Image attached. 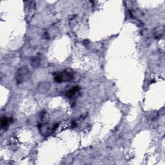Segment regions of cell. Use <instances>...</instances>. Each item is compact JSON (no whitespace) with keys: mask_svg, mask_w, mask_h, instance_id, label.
I'll list each match as a JSON object with an SVG mask.
<instances>
[{"mask_svg":"<svg viewBox=\"0 0 165 165\" xmlns=\"http://www.w3.org/2000/svg\"><path fill=\"white\" fill-rule=\"evenodd\" d=\"M10 123V118L7 117H3L1 120V127L2 128H5Z\"/></svg>","mask_w":165,"mask_h":165,"instance_id":"obj_8","label":"cell"},{"mask_svg":"<svg viewBox=\"0 0 165 165\" xmlns=\"http://www.w3.org/2000/svg\"><path fill=\"white\" fill-rule=\"evenodd\" d=\"M73 72L71 69H66L63 72H56L54 74V78L55 82L58 83L70 81L73 79Z\"/></svg>","mask_w":165,"mask_h":165,"instance_id":"obj_1","label":"cell"},{"mask_svg":"<svg viewBox=\"0 0 165 165\" xmlns=\"http://www.w3.org/2000/svg\"><path fill=\"white\" fill-rule=\"evenodd\" d=\"M41 123L43 124H47L49 121V116L47 112H43L41 115Z\"/></svg>","mask_w":165,"mask_h":165,"instance_id":"obj_7","label":"cell"},{"mask_svg":"<svg viewBox=\"0 0 165 165\" xmlns=\"http://www.w3.org/2000/svg\"><path fill=\"white\" fill-rule=\"evenodd\" d=\"M164 32V27L163 26L158 27L153 30V35L155 38H161Z\"/></svg>","mask_w":165,"mask_h":165,"instance_id":"obj_4","label":"cell"},{"mask_svg":"<svg viewBox=\"0 0 165 165\" xmlns=\"http://www.w3.org/2000/svg\"><path fill=\"white\" fill-rule=\"evenodd\" d=\"M50 83L48 81L41 82L38 86V90L40 93L45 94L48 92L50 88Z\"/></svg>","mask_w":165,"mask_h":165,"instance_id":"obj_3","label":"cell"},{"mask_svg":"<svg viewBox=\"0 0 165 165\" xmlns=\"http://www.w3.org/2000/svg\"><path fill=\"white\" fill-rule=\"evenodd\" d=\"M79 86H74V87L72 88L71 89H70L68 91H67L66 92V96L68 97H72L74 96V95L77 93V92L79 90Z\"/></svg>","mask_w":165,"mask_h":165,"instance_id":"obj_6","label":"cell"},{"mask_svg":"<svg viewBox=\"0 0 165 165\" xmlns=\"http://www.w3.org/2000/svg\"><path fill=\"white\" fill-rule=\"evenodd\" d=\"M41 64V59L38 56H33L30 59V65L34 68H37Z\"/></svg>","mask_w":165,"mask_h":165,"instance_id":"obj_5","label":"cell"},{"mask_svg":"<svg viewBox=\"0 0 165 165\" xmlns=\"http://www.w3.org/2000/svg\"><path fill=\"white\" fill-rule=\"evenodd\" d=\"M16 81L18 85L25 81L29 77V71L26 66L20 67L16 73Z\"/></svg>","mask_w":165,"mask_h":165,"instance_id":"obj_2","label":"cell"}]
</instances>
